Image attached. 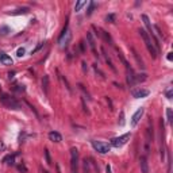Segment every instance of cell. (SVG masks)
Returning <instances> with one entry per match:
<instances>
[{"instance_id": "1", "label": "cell", "mask_w": 173, "mask_h": 173, "mask_svg": "<svg viewBox=\"0 0 173 173\" xmlns=\"http://www.w3.org/2000/svg\"><path fill=\"white\" fill-rule=\"evenodd\" d=\"M138 32L141 34V37H142V39H143L145 45H146V48H148V50H149V53H150V56H151L153 58H156L158 53H157V50H156V48H154V43L151 42L150 35H149L148 32H146V30H143V29H139V30H138Z\"/></svg>"}, {"instance_id": "2", "label": "cell", "mask_w": 173, "mask_h": 173, "mask_svg": "<svg viewBox=\"0 0 173 173\" xmlns=\"http://www.w3.org/2000/svg\"><path fill=\"white\" fill-rule=\"evenodd\" d=\"M0 102L10 110H19L20 108L19 102L15 100L14 97H11L10 95H6V93H1V95H0Z\"/></svg>"}, {"instance_id": "3", "label": "cell", "mask_w": 173, "mask_h": 173, "mask_svg": "<svg viewBox=\"0 0 173 173\" xmlns=\"http://www.w3.org/2000/svg\"><path fill=\"white\" fill-rule=\"evenodd\" d=\"M71 38H72V34L71 31L68 30V23L65 25V29L62 31V34L60 35V39H58V43H60V48L61 49H66L69 42H71Z\"/></svg>"}, {"instance_id": "4", "label": "cell", "mask_w": 173, "mask_h": 173, "mask_svg": "<svg viewBox=\"0 0 173 173\" xmlns=\"http://www.w3.org/2000/svg\"><path fill=\"white\" fill-rule=\"evenodd\" d=\"M71 169L72 173H79V150L76 148L71 149Z\"/></svg>"}, {"instance_id": "5", "label": "cell", "mask_w": 173, "mask_h": 173, "mask_svg": "<svg viewBox=\"0 0 173 173\" xmlns=\"http://www.w3.org/2000/svg\"><path fill=\"white\" fill-rule=\"evenodd\" d=\"M130 137H131V134H130V133H126V134L120 135V137L114 138V139L111 141V146H114V148H122L123 145L127 143Z\"/></svg>"}, {"instance_id": "6", "label": "cell", "mask_w": 173, "mask_h": 173, "mask_svg": "<svg viewBox=\"0 0 173 173\" xmlns=\"http://www.w3.org/2000/svg\"><path fill=\"white\" fill-rule=\"evenodd\" d=\"M92 146L93 149L100 154H107L110 150H111V146L106 142H100V141H92Z\"/></svg>"}, {"instance_id": "7", "label": "cell", "mask_w": 173, "mask_h": 173, "mask_svg": "<svg viewBox=\"0 0 173 173\" xmlns=\"http://www.w3.org/2000/svg\"><path fill=\"white\" fill-rule=\"evenodd\" d=\"M143 112H145V110L142 108H138L137 111H135V114L133 115V118H131V126L133 127H135V126L138 125V122L141 120V118H142V115H143Z\"/></svg>"}, {"instance_id": "8", "label": "cell", "mask_w": 173, "mask_h": 173, "mask_svg": "<svg viewBox=\"0 0 173 173\" xmlns=\"http://www.w3.org/2000/svg\"><path fill=\"white\" fill-rule=\"evenodd\" d=\"M131 95H133V97H135V99H142V97L148 96L149 91L143 89V88H138V89H133L131 91Z\"/></svg>"}, {"instance_id": "9", "label": "cell", "mask_w": 173, "mask_h": 173, "mask_svg": "<svg viewBox=\"0 0 173 173\" xmlns=\"http://www.w3.org/2000/svg\"><path fill=\"white\" fill-rule=\"evenodd\" d=\"M86 41H88V45H89L91 50H92L93 56H97V51H96V43H95V39H93L92 32H88L86 34Z\"/></svg>"}, {"instance_id": "10", "label": "cell", "mask_w": 173, "mask_h": 173, "mask_svg": "<svg viewBox=\"0 0 173 173\" xmlns=\"http://www.w3.org/2000/svg\"><path fill=\"white\" fill-rule=\"evenodd\" d=\"M139 167H141V173H149V164L146 156H141L139 158Z\"/></svg>"}, {"instance_id": "11", "label": "cell", "mask_w": 173, "mask_h": 173, "mask_svg": "<svg viewBox=\"0 0 173 173\" xmlns=\"http://www.w3.org/2000/svg\"><path fill=\"white\" fill-rule=\"evenodd\" d=\"M49 139H50L51 142L58 143V142L62 141V137H61V134H60V133H57V131H50V133H49Z\"/></svg>"}, {"instance_id": "12", "label": "cell", "mask_w": 173, "mask_h": 173, "mask_svg": "<svg viewBox=\"0 0 173 173\" xmlns=\"http://www.w3.org/2000/svg\"><path fill=\"white\" fill-rule=\"evenodd\" d=\"M142 20H143V23H145V26H146V29H148V34L149 35H153L154 32H153V27H151V23H150V20H149V18H148V15H142Z\"/></svg>"}, {"instance_id": "13", "label": "cell", "mask_w": 173, "mask_h": 173, "mask_svg": "<svg viewBox=\"0 0 173 173\" xmlns=\"http://www.w3.org/2000/svg\"><path fill=\"white\" fill-rule=\"evenodd\" d=\"M0 62L3 65H12V58L7 56L6 53H0Z\"/></svg>"}, {"instance_id": "14", "label": "cell", "mask_w": 173, "mask_h": 173, "mask_svg": "<svg viewBox=\"0 0 173 173\" xmlns=\"http://www.w3.org/2000/svg\"><path fill=\"white\" fill-rule=\"evenodd\" d=\"M85 4H86L85 0H80V1H77L76 6H74V11H80L81 8H83V7L85 6Z\"/></svg>"}, {"instance_id": "15", "label": "cell", "mask_w": 173, "mask_h": 173, "mask_svg": "<svg viewBox=\"0 0 173 173\" xmlns=\"http://www.w3.org/2000/svg\"><path fill=\"white\" fill-rule=\"evenodd\" d=\"M48 83H49V77L45 76L43 77V80H42V88H43L45 93H48Z\"/></svg>"}, {"instance_id": "16", "label": "cell", "mask_w": 173, "mask_h": 173, "mask_svg": "<svg viewBox=\"0 0 173 173\" xmlns=\"http://www.w3.org/2000/svg\"><path fill=\"white\" fill-rule=\"evenodd\" d=\"M29 12V8L27 7H23V8H19V10H16L15 12H12V15H20V14H27Z\"/></svg>"}, {"instance_id": "17", "label": "cell", "mask_w": 173, "mask_h": 173, "mask_svg": "<svg viewBox=\"0 0 173 173\" xmlns=\"http://www.w3.org/2000/svg\"><path fill=\"white\" fill-rule=\"evenodd\" d=\"M84 172H85V173H91V170H89V162L86 161V158L84 160Z\"/></svg>"}, {"instance_id": "18", "label": "cell", "mask_w": 173, "mask_h": 173, "mask_svg": "<svg viewBox=\"0 0 173 173\" xmlns=\"http://www.w3.org/2000/svg\"><path fill=\"white\" fill-rule=\"evenodd\" d=\"M8 32H10V29H8V27H6V26L0 27V34H1V35H6V34H8Z\"/></svg>"}, {"instance_id": "19", "label": "cell", "mask_w": 173, "mask_h": 173, "mask_svg": "<svg viewBox=\"0 0 173 173\" xmlns=\"http://www.w3.org/2000/svg\"><path fill=\"white\" fill-rule=\"evenodd\" d=\"M106 19H107V22H110V23H115V15L110 14V15L106 16Z\"/></svg>"}, {"instance_id": "20", "label": "cell", "mask_w": 173, "mask_h": 173, "mask_svg": "<svg viewBox=\"0 0 173 173\" xmlns=\"http://www.w3.org/2000/svg\"><path fill=\"white\" fill-rule=\"evenodd\" d=\"M167 116H168V122H172V108H168L167 110Z\"/></svg>"}, {"instance_id": "21", "label": "cell", "mask_w": 173, "mask_h": 173, "mask_svg": "<svg viewBox=\"0 0 173 173\" xmlns=\"http://www.w3.org/2000/svg\"><path fill=\"white\" fill-rule=\"evenodd\" d=\"M93 7H95V3H93V1H91V3H89V8H88V11H86V14H88V15H91V14H92Z\"/></svg>"}, {"instance_id": "22", "label": "cell", "mask_w": 173, "mask_h": 173, "mask_svg": "<svg viewBox=\"0 0 173 173\" xmlns=\"http://www.w3.org/2000/svg\"><path fill=\"white\" fill-rule=\"evenodd\" d=\"M165 95H167L168 99H172V96H173V89H172V88H169V89L165 92Z\"/></svg>"}, {"instance_id": "23", "label": "cell", "mask_w": 173, "mask_h": 173, "mask_svg": "<svg viewBox=\"0 0 173 173\" xmlns=\"http://www.w3.org/2000/svg\"><path fill=\"white\" fill-rule=\"evenodd\" d=\"M25 49L23 48H20V49H18V53H16V54H18V57H22V56H25Z\"/></svg>"}, {"instance_id": "24", "label": "cell", "mask_w": 173, "mask_h": 173, "mask_svg": "<svg viewBox=\"0 0 173 173\" xmlns=\"http://www.w3.org/2000/svg\"><path fill=\"white\" fill-rule=\"evenodd\" d=\"M45 156H46V161H48V164L50 165V164H51V160H50V156H49V151H48V150H45Z\"/></svg>"}, {"instance_id": "25", "label": "cell", "mask_w": 173, "mask_h": 173, "mask_svg": "<svg viewBox=\"0 0 173 173\" xmlns=\"http://www.w3.org/2000/svg\"><path fill=\"white\" fill-rule=\"evenodd\" d=\"M4 149H6V145H4L3 142L0 141V151H1V150H4Z\"/></svg>"}, {"instance_id": "26", "label": "cell", "mask_w": 173, "mask_h": 173, "mask_svg": "<svg viewBox=\"0 0 173 173\" xmlns=\"http://www.w3.org/2000/svg\"><path fill=\"white\" fill-rule=\"evenodd\" d=\"M167 58H168V61H172V60H173V53H169Z\"/></svg>"}, {"instance_id": "27", "label": "cell", "mask_w": 173, "mask_h": 173, "mask_svg": "<svg viewBox=\"0 0 173 173\" xmlns=\"http://www.w3.org/2000/svg\"><path fill=\"white\" fill-rule=\"evenodd\" d=\"M107 173H111V168L107 167Z\"/></svg>"}, {"instance_id": "28", "label": "cell", "mask_w": 173, "mask_h": 173, "mask_svg": "<svg viewBox=\"0 0 173 173\" xmlns=\"http://www.w3.org/2000/svg\"><path fill=\"white\" fill-rule=\"evenodd\" d=\"M43 173H49V172H48V170H43Z\"/></svg>"}]
</instances>
